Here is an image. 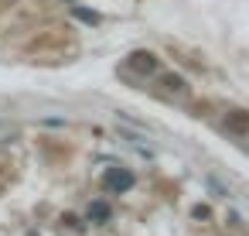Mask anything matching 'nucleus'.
I'll list each match as a JSON object with an SVG mask.
<instances>
[{
	"label": "nucleus",
	"instance_id": "obj_1",
	"mask_svg": "<svg viewBox=\"0 0 249 236\" xmlns=\"http://www.w3.org/2000/svg\"><path fill=\"white\" fill-rule=\"evenodd\" d=\"M137 185V178H133V171H126V168H109L106 175H103V188L106 192H130Z\"/></svg>",
	"mask_w": 249,
	"mask_h": 236
},
{
	"label": "nucleus",
	"instance_id": "obj_2",
	"mask_svg": "<svg viewBox=\"0 0 249 236\" xmlns=\"http://www.w3.org/2000/svg\"><path fill=\"white\" fill-rule=\"evenodd\" d=\"M126 65H130L133 72H140V76H150V72H157V69H160L157 55H150V52H133V55L126 59Z\"/></svg>",
	"mask_w": 249,
	"mask_h": 236
},
{
	"label": "nucleus",
	"instance_id": "obj_3",
	"mask_svg": "<svg viewBox=\"0 0 249 236\" xmlns=\"http://www.w3.org/2000/svg\"><path fill=\"white\" fill-rule=\"evenodd\" d=\"M86 216H89V222H109V219H113V205H109V202H103V198H96V202L89 205V212H86Z\"/></svg>",
	"mask_w": 249,
	"mask_h": 236
},
{
	"label": "nucleus",
	"instance_id": "obj_4",
	"mask_svg": "<svg viewBox=\"0 0 249 236\" xmlns=\"http://www.w3.org/2000/svg\"><path fill=\"white\" fill-rule=\"evenodd\" d=\"M225 127H229L232 134H249V113H242V110L229 113V117H225Z\"/></svg>",
	"mask_w": 249,
	"mask_h": 236
},
{
	"label": "nucleus",
	"instance_id": "obj_5",
	"mask_svg": "<svg viewBox=\"0 0 249 236\" xmlns=\"http://www.w3.org/2000/svg\"><path fill=\"white\" fill-rule=\"evenodd\" d=\"M164 89L167 93H178V96H188V82L181 76H164Z\"/></svg>",
	"mask_w": 249,
	"mask_h": 236
},
{
	"label": "nucleus",
	"instance_id": "obj_6",
	"mask_svg": "<svg viewBox=\"0 0 249 236\" xmlns=\"http://www.w3.org/2000/svg\"><path fill=\"white\" fill-rule=\"evenodd\" d=\"M72 14H75L79 21H86V24H99V14H96V11H86V7H72Z\"/></svg>",
	"mask_w": 249,
	"mask_h": 236
},
{
	"label": "nucleus",
	"instance_id": "obj_7",
	"mask_svg": "<svg viewBox=\"0 0 249 236\" xmlns=\"http://www.w3.org/2000/svg\"><path fill=\"white\" fill-rule=\"evenodd\" d=\"M69 4H75V0H69Z\"/></svg>",
	"mask_w": 249,
	"mask_h": 236
}]
</instances>
